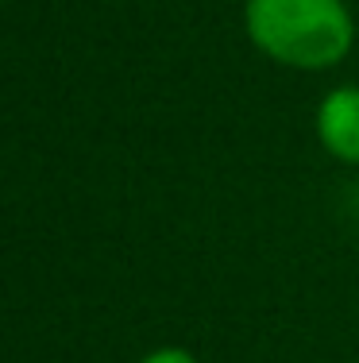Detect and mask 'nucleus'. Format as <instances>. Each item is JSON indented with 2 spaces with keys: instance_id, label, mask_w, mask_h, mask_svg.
Segmentation results:
<instances>
[{
  "instance_id": "obj_3",
  "label": "nucleus",
  "mask_w": 359,
  "mask_h": 363,
  "mask_svg": "<svg viewBox=\"0 0 359 363\" xmlns=\"http://www.w3.org/2000/svg\"><path fill=\"white\" fill-rule=\"evenodd\" d=\"M139 363H198V356L186 352V348H159V352H151V356H143Z\"/></svg>"
},
{
  "instance_id": "obj_1",
  "label": "nucleus",
  "mask_w": 359,
  "mask_h": 363,
  "mask_svg": "<svg viewBox=\"0 0 359 363\" xmlns=\"http://www.w3.org/2000/svg\"><path fill=\"white\" fill-rule=\"evenodd\" d=\"M244 28L263 55L294 70H329L355 39L344 0H247Z\"/></svg>"
},
{
  "instance_id": "obj_2",
  "label": "nucleus",
  "mask_w": 359,
  "mask_h": 363,
  "mask_svg": "<svg viewBox=\"0 0 359 363\" xmlns=\"http://www.w3.org/2000/svg\"><path fill=\"white\" fill-rule=\"evenodd\" d=\"M317 135L332 159L359 167V85H340L321 101Z\"/></svg>"
}]
</instances>
